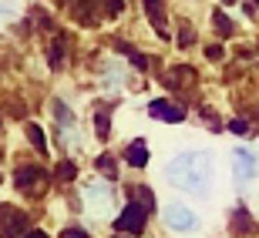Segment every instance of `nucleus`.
Instances as JSON below:
<instances>
[{
	"label": "nucleus",
	"instance_id": "obj_17",
	"mask_svg": "<svg viewBox=\"0 0 259 238\" xmlns=\"http://www.w3.org/2000/svg\"><path fill=\"white\" fill-rule=\"evenodd\" d=\"M54 117H58V124H71V111H67V107L61 104V101L54 104Z\"/></svg>",
	"mask_w": 259,
	"mask_h": 238
},
{
	"label": "nucleus",
	"instance_id": "obj_21",
	"mask_svg": "<svg viewBox=\"0 0 259 238\" xmlns=\"http://www.w3.org/2000/svg\"><path fill=\"white\" fill-rule=\"evenodd\" d=\"M179 44H182V47H189V44H192V34H189V27H182V37H179Z\"/></svg>",
	"mask_w": 259,
	"mask_h": 238
},
{
	"label": "nucleus",
	"instance_id": "obj_22",
	"mask_svg": "<svg viewBox=\"0 0 259 238\" xmlns=\"http://www.w3.org/2000/svg\"><path fill=\"white\" fill-rule=\"evenodd\" d=\"M138 195H142V201H145V208H152V191H148V188H142V191H138Z\"/></svg>",
	"mask_w": 259,
	"mask_h": 238
},
{
	"label": "nucleus",
	"instance_id": "obj_11",
	"mask_svg": "<svg viewBox=\"0 0 259 238\" xmlns=\"http://www.w3.org/2000/svg\"><path fill=\"white\" fill-rule=\"evenodd\" d=\"M232 228H236V231H252V228H256V225H252V215L246 208H239V211H236V225H232Z\"/></svg>",
	"mask_w": 259,
	"mask_h": 238
},
{
	"label": "nucleus",
	"instance_id": "obj_5",
	"mask_svg": "<svg viewBox=\"0 0 259 238\" xmlns=\"http://www.w3.org/2000/svg\"><path fill=\"white\" fill-rule=\"evenodd\" d=\"M40 181H44V168H37V164H34V168H20L17 171V188H30V185H40Z\"/></svg>",
	"mask_w": 259,
	"mask_h": 238
},
{
	"label": "nucleus",
	"instance_id": "obj_18",
	"mask_svg": "<svg viewBox=\"0 0 259 238\" xmlns=\"http://www.w3.org/2000/svg\"><path fill=\"white\" fill-rule=\"evenodd\" d=\"M121 10H125V0H108V14H111V17H118Z\"/></svg>",
	"mask_w": 259,
	"mask_h": 238
},
{
	"label": "nucleus",
	"instance_id": "obj_14",
	"mask_svg": "<svg viewBox=\"0 0 259 238\" xmlns=\"http://www.w3.org/2000/svg\"><path fill=\"white\" fill-rule=\"evenodd\" d=\"M61 64H64V37L51 44V67H61Z\"/></svg>",
	"mask_w": 259,
	"mask_h": 238
},
{
	"label": "nucleus",
	"instance_id": "obj_25",
	"mask_svg": "<svg viewBox=\"0 0 259 238\" xmlns=\"http://www.w3.org/2000/svg\"><path fill=\"white\" fill-rule=\"evenodd\" d=\"M115 238H121V235H115Z\"/></svg>",
	"mask_w": 259,
	"mask_h": 238
},
{
	"label": "nucleus",
	"instance_id": "obj_13",
	"mask_svg": "<svg viewBox=\"0 0 259 238\" xmlns=\"http://www.w3.org/2000/svg\"><path fill=\"white\" fill-rule=\"evenodd\" d=\"M27 138L34 141V148H37V151H44V148H48V141H44V131H40V124H27Z\"/></svg>",
	"mask_w": 259,
	"mask_h": 238
},
{
	"label": "nucleus",
	"instance_id": "obj_3",
	"mask_svg": "<svg viewBox=\"0 0 259 238\" xmlns=\"http://www.w3.org/2000/svg\"><path fill=\"white\" fill-rule=\"evenodd\" d=\"M165 218H168V225H172V228L185 231V228H192L195 215L189 208H182V205H168V208H165Z\"/></svg>",
	"mask_w": 259,
	"mask_h": 238
},
{
	"label": "nucleus",
	"instance_id": "obj_10",
	"mask_svg": "<svg viewBox=\"0 0 259 238\" xmlns=\"http://www.w3.org/2000/svg\"><path fill=\"white\" fill-rule=\"evenodd\" d=\"M192 77H195L192 67H175V71L165 74V81H168V84H179V81H192Z\"/></svg>",
	"mask_w": 259,
	"mask_h": 238
},
{
	"label": "nucleus",
	"instance_id": "obj_12",
	"mask_svg": "<svg viewBox=\"0 0 259 238\" xmlns=\"http://www.w3.org/2000/svg\"><path fill=\"white\" fill-rule=\"evenodd\" d=\"M77 174V168H74V161H61L58 168H54V178L58 181H71Z\"/></svg>",
	"mask_w": 259,
	"mask_h": 238
},
{
	"label": "nucleus",
	"instance_id": "obj_19",
	"mask_svg": "<svg viewBox=\"0 0 259 238\" xmlns=\"http://www.w3.org/2000/svg\"><path fill=\"white\" fill-rule=\"evenodd\" d=\"M61 238H88V231H81V228H67V231H61Z\"/></svg>",
	"mask_w": 259,
	"mask_h": 238
},
{
	"label": "nucleus",
	"instance_id": "obj_7",
	"mask_svg": "<svg viewBox=\"0 0 259 238\" xmlns=\"http://www.w3.org/2000/svg\"><path fill=\"white\" fill-rule=\"evenodd\" d=\"M115 47H118V50H121V54H128V61H132V64H135V67H138V71H145V67H148V61H145V54H138V50H135V47H128L125 40H118Z\"/></svg>",
	"mask_w": 259,
	"mask_h": 238
},
{
	"label": "nucleus",
	"instance_id": "obj_20",
	"mask_svg": "<svg viewBox=\"0 0 259 238\" xmlns=\"http://www.w3.org/2000/svg\"><path fill=\"white\" fill-rule=\"evenodd\" d=\"M229 128H232V131H236V134H246V131H249V124L242 121V117H239V121H232Z\"/></svg>",
	"mask_w": 259,
	"mask_h": 238
},
{
	"label": "nucleus",
	"instance_id": "obj_4",
	"mask_svg": "<svg viewBox=\"0 0 259 238\" xmlns=\"http://www.w3.org/2000/svg\"><path fill=\"white\" fill-rule=\"evenodd\" d=\"M142 4H145L148 20L158 27V34H162V37H168V27H165V20H162V0H142Z\"/></svg>",
	"mask_w": 259,
	"mask_h": 238
},
{
	"label": "nucleus",
	"instance_id": "obj_6",
	"mask_svg": "<svg viewBox=\"0 0 259 238\" xmlns=\"http://www.w3.org/2000/svg\"><path fill=\"white\" fill-rule=\"evenodd\" d=\"M236 161H239V181L242 178H252V174H256V158H252V154H246V151H236Z\"/></svg>",
	"mask_w": 259,
	"mask_h": 238
},
{
	"label": "nucleus",
	"instance_id": "obj_23",
	"mask_svg": "<svg viewBox=\"0 0 259 238\" xmlns=\"http://www.w3.org/2000/svg\"><path fill=\"white\" fill-rule=\"evenodd\" d=\"M24 238H48V235H44V231H27Z\"/></svg>",
	"mask_w": 259,
	"mask_h": 238
},
{
	"label": "nucleus",
	"instance_id": "obj_2",
	"mask_svg": "<svg viewBox=\"0 0 259 238\" xmlns=\"http://www.w3.org/2000/svg\"><path fill=\"white\" fill-rule=\"evenodd\" d=\"M148 114L152 117H158V121H172V124H179L185 117V111L179 104H172V101H152L148 104Z\"/></svg>",
	"mask_w": 259,
	"mask_h": 238
},
{
	"label": "nucleus",
	"instance_id": "obj_15",
	"mask_svg": "<svg viewBox=\"0 0 259 238\" xmlns=\"http://www.w3.org/2000/svg\"><path fill=\"white\" fill-rule=\"evenodd\" d=\"M212 24H215V27H219L222 34H232V20L226 17V14H222V10H219V14H215V17H212Z\"/></svg>",
	"mask_w": 259,
	"mask_h": 238
},
{
	"label": "nucleus",
	"instance_id": "obj_16",
	"mask_svg": "<svg viewBox=\"0 0 259 238\" xmlns=\"http://www.w3.org/2000/svg\"><path fill=\"white\" fill-rule=\"evenodd\" d=\"M95 124H98V138H101V141H105V138H108V111H98Z\"/></svg>",
	"mask_w": 259,
	"mask_h": 238
},
{
	"label": "nucleus",
	"instance_id": "obj_8",
	"mask_svg": "<svg viewBox=\"0 0 259 238\" xmlns=\"http://www.w3.org/2000/svg\"><path fill=\"white\" fill-rule=\"evenodd\" d=\"M128 161H132L135 168L148 164V148H145V144H132V148H128Z\"/></svg>",
	"mask_w": 259,
	"mask_h": 238
},
{
	"label": "nucleus",
	"instance_id": "obj_24",
	"mask_svg": "<svg viewBox=\"0 0 259 238\" xmlns=\"http://www.w3.org/2000/svg\"><path fill=\"white\" fill-rule=\"evenodd\" d=\"M222 4H232V0H222Z\"/></svg>",
	"mask_w": 259,
	"mask_h": 238
},
{
	"label": "nucleus",
	"instance_id": "obj_9",
	"mask_svg": "<svg viewBox=\"0 0 259 238\" xmlns=\"http://www.w3.org/2000/svg\"><path fill=\"white\" fill-rule=\"evenodd\" d=\"M98 168H101V174H105V178H118V161H115V154H101V158H98Z\"/></svg>",
	"mask_w": 259,
	"mask_h": 238
},
{
	"label": "nucleus",
	"instance_id": "obj_1",
	"mask_svg": "<svg viewBox=\"0 0 259 238\" xmlns=\"http://www.w3.org/2000/svg\"><path fill=\"white\" fill-rule=\"evenodd\" d=\"M145 221H148V208H142V201H135V205H128V208L118 215L115 228L125 231V235H142V231H145Z\"/></svg>",
	"mask_w": 259,
	"mask_h": 238
}]
</instances>
